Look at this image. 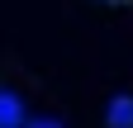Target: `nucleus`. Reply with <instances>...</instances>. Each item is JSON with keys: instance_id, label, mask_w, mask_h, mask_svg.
Wrapping results in <instances>:
<instances>
[{"instance_id": "obj_1", "label": "nucleus", "mask_w": 133, "mask_h": 128, "mask_svg": "<svg viewBox=\"0 0 133 128\" xmlns=\"http://www.w3.org/2000/svg\"><path fill=\"white\" fill-rule=\"evenodd\" d=\"M105 123L109 128H133V95H114L109 109H105Z\"/></svg>"}, {"instance_id": "obj_2", "label": "nucleus", "mask_w": 133, "mask_h": 128, "mask_svg": "<svg viewBox=\"0 0 133 128\" xmlns=\"http://www.w3.org/2000/svg\"><path fill=\"white\" fill-rule=\"evenodd\" d=\"M38 128H57V123H52V119H38Z\"/></svg>"}, {"instance_id": "obj_3", "label": "nucleus", "mask_w": 133, "mask_h": 128, "mask_svg": "<svg viewBox=\"0 0 133 128\" xmlns=\"http://www.w3.org/2000/svg\"><path fill=\"white\" fill-rule=\"evenodd\" d=\"M100 5H128V0H100Z\"/></svg>"}]
</instances>
